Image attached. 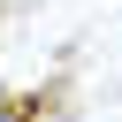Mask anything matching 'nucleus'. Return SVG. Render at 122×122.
<instances>
[{
	"mask_svg": "<svg viewBox=\"0 0 122 122\" xmlns=\"http://www.w3.org/2000/svg\"><path fill=\"white\" fill-rule=\"evenodd\" d=\"M0 92H8V84H0Z\"/></svg>",
	"mask_w": 122,
	"mask_h": 122,
	"instance_id": "nucleus-2",
	"label": "nucleus"
},
{
	"mask_svg": "<svg viewBox=\"0 0 122 122\" xmlns=\"http://www.w3.org/2000/svg\"><path fill=\"white\" fill-rule=\"evenodd\" d=\"M0 122H23V114H15V107H0Z\"/></svg>",
	"mask_w": 122,
	"mask_h": 122,
	"instance_id": "nucleus-1",
	"label": "nucleus"
}]
</instances>
